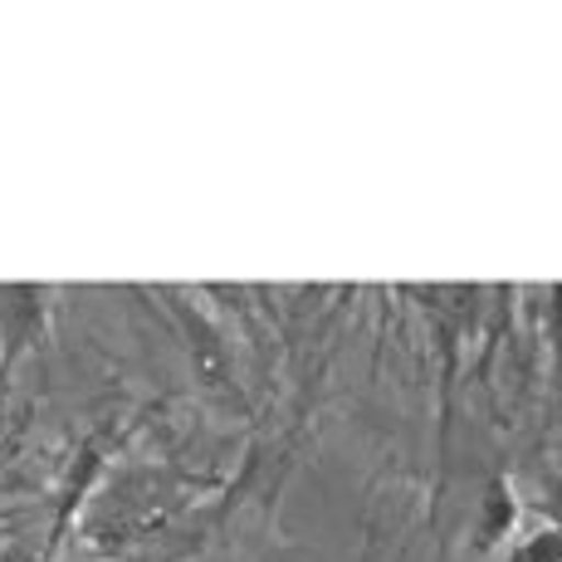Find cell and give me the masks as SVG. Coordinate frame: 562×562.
<instances>
[{
    "instance_id": "obj_1",
    "label": "cell",
    "mask_w": 562,
    "mask_h": 562,
    "mask_svg": "<svg viewBox=\"0 0 562 562\" xmlns=\"http://www.w3.org/2000/svg\"><path fill=\"white\" fill-rule=\"evenodd\" d=\"M562 548L558 543H548V538H538V543H528V548H518V553L509 562H558Z\"/></svg>"
}]
</instances>
